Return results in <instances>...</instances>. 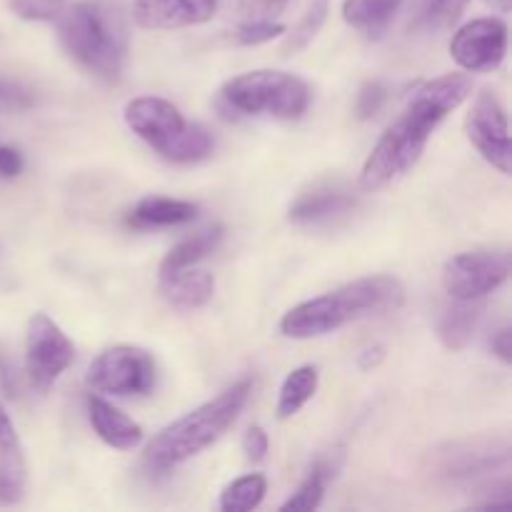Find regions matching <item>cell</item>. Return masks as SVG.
Here are the masks:
<instances>
[{
  "label": "cell",
  "instance_id": "22",
  "mask_svg": "<svg viewBox=\"0 0 512 512\" xmlns=\"http://www.w3.org/2000/svg\"><path fill=\"white\" fill-rule=\"evenodd\" d=\"M25 493V458L20 443L0 445V505H15Z\"/></svg>",
  "mask_w": 512,
  "mask_h": 512
},
{
  "label": "cell",
  "instance_id": "11",
  "mask_svg": "<svg viewBox=\"0 0 512 512\" xmlns=\"http://www.w3.org/2000/svg\"><path fill=\"white\" fill-rule=\"evenodd\" d=\"M498 470H510V448L505 440H463L438 455V473L453 483H473Z\"/></svg>",
  "mask_w": 512,
  "mask_h": 512
},
{
  "label": "cell",
  "instance_id": "6",
  "mask_svg": "<svg viewBox=\"0 0 512 512\" xmlns=\"http://www.w3.org/2000/svg\"><path fill=\"white\" fill-rule=\"evenodd\" d=\"M85 383L95 393L145 395L155 385V360L138 345H115L90 363Z\"/></svg>",
  "mask_w": 512,
  "mask_h": 512
},
{
  "label": "cell",
  "instance_id": "38",
  "mask_svg": "<svg viewBox=\"0 0 512 512\" xmlns=\"http://www.w3.org/2000/svg\"><path fill=\"white\" fill-rule=\"evenodd\" d=\"M0 95H5V98H15V88H8V85H0Z\"/></svg>",
  "mask_w": 512,
  "mask_h": 512
},
{
  "label": "cell",
  "instance_id": "4",
  "mask_svg": "<svg viewBox=\"0 0 512 512\" xmlns=\"http://www.w3.org/2000/svg\"><path fill=\"white\" fill-rule=\"evenodd\" d=\"M53 25L58 28L65 53L88 73L108 83H115L123 75L128 43H125L123 25L110 10L100 8L98 3L68 0Z\"/></svg>",
  "mask_w": 512,
  "mask_h": 512
},
{
  "label": "cell",
  "instance_id": "12",
  "mask_svg": "<svg viewBox=\"0 0 512 512\" xmlns=\"http://www.w3.org/2000/svg\"><path fill=\"white\" fill-rule=\"evenodd\" d=\"M123 115L128 128L160 155H165V150L178 140V135L188 125L173 103L163 98H150V95L130 100Z\"/></svg>",
  "mask_w": 512,
  "mask_h": 512
},
{
  "label": "cell",
  "instance_id": "17",
  "mask_svg": "<svg viewBox=\"0 0 512 512\" xmlns=\"http://www.w3.org/2000/svg\"><path fill=\"white\" fill-rule=\"evenodd\" d=\"M195 218H198V205L195 203L150 195L135 205L130 223L138 225V228H168V225L190 223Z\"/></svg>",
  "mask_w": 512,
  "mask_h": 512
},
{
  "label": "cell",
  "instance_id": "13",
  "mask_svg": "<svg viewBox=\"0 0 512 512\" xmlns=\"http://www.w3.org/2000/svg\"><path fill=\"white\" fill-rule=\"evenodd\" d=\"M218 10V0H135L133 20L143 30H180L203 25Z\"/></svg>",
  "mask_w": 512,
  "mask_h": 512
},
{
  "label": "cell",
  "instance_id": "18",
  "mask_svg": "<svg viewBox=\"0 0 512 512\" xmlns=\"http://www.w3.org/2000/svg\"><path fill=\"white\" fill-rule=\"evenodd\" d=\"M400 8L403 0H343V20L370 38H378L390 28Z\"/></svg>",
  "mask_w": 512,
  "mask_h": 512
},
{
  "label": "cell",
  "instance_id": "3",
  "mask_svg": "<svg viewBox=\"0 0 512 512\" xmlns=\"http://www.w3.org/2000/svg\"><path fill=\"white\" fill-rule=\"evenodd\" d=\"M248 398L250 380L243 378L230 385L228 390H223L218 398L190 410L188 415L175 420L173 425L163 428L150 440L148 448H145V465L150 470L165 473V470L208 450L235 423Z\"/></svg>",
  "mask_w": 512,
  "mask_h": 512
},
{
  "label": "cell",
  "instance_id": "26",
  "mask_svg": "<svg viewBox=\"0 0 512 512\" xmlns=\"http://www.w3.org/2000/svg\"><path fill=\"white\" fill-rule=\"evenodd\" d=\"M325 18H328V0H313V5L305 10V15L293 25V30H290V33H285L280 53L295 55V53H300L303 48H308V45L313 43L315 35L320 33V28H323Z\"/></svg>",
  "mask_w": 512,
  "mask_h": 512
},
{
  "label": "cell",
  "instance_id": "7",
  "mask_svg": "<svg viewBox=\"0 0 512 512\" xmlns=\"http://www.w3.org/2000/svg\"><path fill=\"white\" fill-rule=\"evenodd\" d=\"M75 348L68 335L45 313H35L25 335V373L35 390L45 393L70 368Z\"/></svg>",
  "mask_w": 512,
  "mask_h": 512
},
{
  "label": "cell",
  "instance_id": "25",
  "mask_svg": "<svg viewBox=\"0 0 512 512\" xmlns=\"http://www.w3.org/2000/svg\"><path fill=\"white\" fill-rule=\"evenodd\" d=\"M213 145L215 140L205 125L188 123L183 133L178 135V140L165 150L163 158L173 160V163H198L213 153Z\"/></svg>",
  "mask_w": 512,
  "mask_h": 512
},
{
  "label": "cell",
  "instance_id": "29",
  "mask_svg": "<svg viewBox=\"0 0 512 512\" xmlns=\"http://www.w3.org/2000/svg\"><path fill=\"white\" fill-rule=\"evenodd\" d=\"M470 0H428L425 3V20L435 28H448L463 15Z\"/></svg>",
  "mask_w": 512,
  "mask_h": 512
},
{
  "label": "cell",
  "instance_id": "30",
  "mask_svg": "<svg viewBox=\"0 0 512 512\" xmlns=\"http://www.w3.org/2000/svg\"><path fill=\"white\" fill-rule=\"evenodd\" d=\"M385 98H388V88H385L380 80H370V83H365L358 93V103H355L358 118L363 120L373 118V115L383 108Z\"/></svg>",
  "mask_w": 512,
  "mask_h": 512
},
{
  "label": "cell",
  "instance_id": "8",
  "mask_svg": "<svg viewBox=\"0 0 512 512\" xmlns=\"http://www.w3.org/2000/svg\"><path fill=\"white\" fill-rule=\"evenodd\" d=\"M510 278L508 253H460L445 263L443 288L453 300H480Z\"/></svg>",
  "mask_w": 512,
  "mask_h": 512
},
{
  "label": "cell",
  "instance_id": "19",
  "mask_svg": "<svg viewBox=\"0 0 512 512\" xmlns=\"http://www.w3.org/2000/svg\"><path fill=\"white\" fill-rule=\"evenodd\" d=\"M475 303H478V300H468V303L458 300V305L445 310L443 318H440L438 335L440 340H443L445 348L453 350V353L463 350L465 345L473 340L475 328H478L480 323V305Z\"/></svg>",
  "mask_w": 512,
  "mask_h": 512
},
{
  "label": "cell",
  "instance_id": "34",
  "mask_svg": "<svg viewBox=\"0 0 512 512\" xmlns=\"http://www.w3.org/2000/svg\"><path fill=\"white\" fill-rule=\"evenodd\" d=\"M490 343H493V353L498 355V358L503 360L505 365H510V360H512V330L510 328H500L498 333L493 335V340H490Z\"/></svg>",
  "mask_w": 512,
  "mask_h": 512
},
{
  "label": "cell",
  "instance_id": "33",
  "mask_svg": "<svg viewBox=\"0 0 512 512\" xmlns=\"http://www.w3.org/2000/svg\"><path fill=\"white\" fill-rule=\"evenodd\" d=\"M20 173H23V155L15 148L0 145V175H3V178H15V175Z\"/></svg>",
  "mask_w": 512,
  "mask_h": 512
},
{
  "label": "cell",
  "instance_id": "31",
  "mask_svg": "<svg viewBox=\"0 0 512 512\" xmlns=\"http://www.w3.org/2000/svg\"><path fill=\"white\" fill-rule=\"evenodd\" d=\"M268 435H265V430L260 428V425H253V428H248V433H245L243 438V450H245V458L250 460V463H260V460H265V455H268Z\"/></svg>",
  "mask_w": 512,
  "mask_h": 512
},
{
  "label": "cell",
  "instance_id": "2",
  "mask_svg": "<svg viewBox=\"0 0 512 512\" xmlns=\"http://www.w3.org/2000/svg\"><path fill=\"white\" fill-rule=\"evenodd\" d=\"M405 288L393 275H370L338 290L318 295L313 300L295 305L280 320V333L293 340L320 338L340 330L353 320L400 308Z\"/></svg>",
  "mask_w": 512,
  "mask_h": 512
},
{
  "label": "cell",
  "instance_id": "23",
  "mask_svg": "<svg viewBox=\"0 0 512 512\" xmlns=\"http://www.w3.org/2000/svg\"><path fill=\"white\" fill-rule=\"evenodd\" d=\"M335 475V465H330L328 460H318L313 465V470L308 473V478L300 483V488L280 505V510H315L320 508L325 498V490H328V483Z\"/></svg>",
  "mask_w": 512,
  "mask_h": 512
},
{
  "label": "cell",
  "instance_id": "20",
  "mask_svg": "<svg viewBox=\"0 0 512 512\" xmlns=\"http://www.w3.org/2000/svg\"><path fill=\"white\" fill-rule=\"evenodd\" d=\"M220 240H223V225H213V228H205L200 230V233L185 238L183 243L175 245V248L163 258V263H160V278L175 273V270L190 268V265H195L198 260H203L205 255H210L218 248Z\"/></svg>",
  "mask_w": 512,
  "mask_h": 512
},
{
  "label": "cell",
  "instance_id": "32",
  "mask_svg": "<svg viewBox=\"0 0 512 512\" xmlns=\"http://www.w3.org/2000/svg\"><path fill=\"white\" fill-rule=\"evenodd\" d=\"M285 5H288V0H243V10L250 18L273 20Z\"/></svg>",
  "mask_w": 512,
  "mask_h": 512
},
{
  "label": "cell",
  "instance_id": "15",
  "mask_svg": "<svg viewBox=\"0 0 512 512\" xmlns=\"http://www.w3.org/2000/svg\"><path fill=\"white\" fill-rule=\"evenodd\" d=\"M85 408H88L90 425L105 445L115 450H135L143 443V428L133 423L125 413H120L118 408H113L108 400L88 395Z\"/></svg>",
  "mask_w": 512,
  "mask_h": 512
},
{
  "label": "cell",
  "instance_id": "37",
  "mask_svg": "<svg viewBox=\"0 0 512 512\" xmlns=\"http://www.w3.org/2000/svg\"><path fill=\"white\" fill-rule=\"evenodd\" d=\"M485 3L498 10V13H510L512 8V0H485Z\"/></svg>",
  "mask_w": 512,
  "mask_h": 512
},
{
  "label": "cell",
  "instance_id": "24",
  "mask_svg": "<svg viewBox=\"0 0 512 512\" xmlns=\"http://www.w3.org/2000/svg\"><path fill=\"white\" fill-rule=\"evenodd\" d=\"M265 493H268V483L263 475L250 473L243 478L233 480L228 488L220 493V510L223 512H248L255 510L263 503Z\"/></svg>",
  "mask_w": 512,
  "mask_h": 512
},
{
  "label": "cell",
  "instance_id": "35",
  "mask_svg": "<svg viewBox=\"0 0 512 512\" xmlns=\"http://www.w3.org/2000/svg\"><path fill=\"white\" fill-rule=\"evenodd\" d=\"M385 358L383 345H373V348H365L363 353L358 355V365L363 370H373L375 365H380V360Z\"/></svg>",
  "mask_w": 512,
  "mask_h": 512
},
{
  "label": "cell",
  "instance_id": "5",
  "mask_svg": "<svg viewBox=\"0 0 512 512\" xmlns=\"http://www.w3.org/2000/svg\"><path fill=\"white\" fill-rule=\"evenodd\" d=\"M220 98L235 113L298 120L308 110L313 93L298 75L280 73V70H250L228 80L220 90Z\"/></svg>",
  "mask_w": 512,
  "mask_h": 512
},
{
  "label": "cell",
  "instance_id": "14",
  "mask_svg": "<svg viewBox=\"0 0 512 512\" xmlns=\"http://www.w3.org/2000/svg\"><path fill=\"white\" fill-rule=\"evenodd\" d=\"M355 208V195L340 185H315L290 205V220L298 225H323Z\"/></svg>",
  "mask_w": 512,
  "mask_h": 512
},
{
  "label": "cell",
  "instance_id": "21",
  "mask_svg": "<svg viewBox=\"0 0 512 512\" xmlns=\"http://www.w3.org/2000/svg\"><path fill=\"white\" fill-rule=\"evenodd\" d=\"M318 390V370L313 365H303V368H295L293 373L285 378L283 388L278 395V418L288 420L293 415H298L305 408L310 398Z\"/></svg>",
  "mask_w": 512,
  "mask_h": 512
},
{
  "label": "cell",
  "instance_id": "28",
  "mask_svg": "<svg viewBox=\"0 0 512 512\" xmlns=\"http://www.w3.org/2000/svg\"><path fill=\"white\" fill-rule=\"evenodd\" d=\"M283 33L285 25L273 23V20L268 18H250L248 23H243L235 30V40H238L240 45H260L268 43V40H275Z\"/></svg>",
  "mask_w": 512,
  "mask_h": 512
},
{
  "label": "cell",
  "instance_id": "27",
  "mask_svg": "<svg viewBox=\"0 0 512 512\" xmlns=\"http://www.w3.org/2000/svg\"><path fill=\"white\" fill-rule=\"evenodd\" d=\"M68 0H8V8L20 20H30V23H55Z\"/></svg>",
  "mask_w": 512,
  "mask_h": 512
},
{
  "label": "cell",
  "instance_id": "36",
  "mask_svg": "<svg viewBox=\"0 0 512 512\" xmlns=\"http://www.w3.org/2000/svg\"><path fill=\"white\" fill-rule=\"evenodd\" d=\"M15 440H18V435H15L13 420H10V415L5 413V408L0 405V445L15 443Z\"/></svg>",
  "mask_w": 512,
  "mask_h": 512
},
{
  "label": "cell",
  "instance_id": "10",
  "mask_svg": "<svg viewBox=\"0 0 512 512\" xmlns=\"http://www.w3.org/2000/svg\"><path fill=\"white\" fill-rule=\"evenodd\" d=\"M508 50V25L500 18H478L458 28L450 40V55L468 73L500 68Z\"/></svg>",
  "mask_w": 512,
  "mask_h": 512
},
{
  "label": "cell",
  "instance_id": "9",
  "mask_svg": "<svg viewBox=\"0 0 512 512\" xmlns=\"http://www.w3.org/2000/svg\"><path fill=\"white\" fill-rule=\"evenodd\" d=\"M465 133L470 143L478 148V153L488 160L493 168L503 175L512 170V150H510V128L505 108L500 105L498 95L483 90L475 98L473 110L465 118Z\"/></svg>",
  "mask_w": 512,
  "mask_h": 512
},
{
  "label": "cell",
  "instance_id": "1",
  "mask_svg": "<svg viewBox=\"0 0 512 512\" xmlns=\"http://www.w3.org/2000/svg\"><path fill=\"white\" fill-rule=\"evenodd\" d=\"M473 95V78L465 73H448L420 85L408 108L375 143L360 173L363 190H380L403 178L420 160L430 135L443 118Z\"/></svg>",
  "mask_w": 512,
  "mask_h": 512
},
{
  "label": "cell",
  "instance_id": "16",
  "mask_svg": "<svg viewBox=\"0 0 512 512\" xmlns=\"http://www.w3.org/2000/svg\"><path fill=\"white\" fill-rule=\"evenodd\" d=\"M215 278L208 270H175L160 278V295L175 310H198L213 298Z\"/></svg>",
  "mask_w": 512,
  "mask_h": 512
}]
</instances>
